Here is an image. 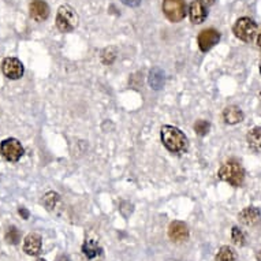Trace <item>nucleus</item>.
Here are the masks:
<instances>
[{
  "mask_svg": "<svg viewBox=\"0 0 261 261\" xmlns=\"http://www.w3.org/2000/svg\"><path fill=\"white\" fill-rule=\"evenodd\" d=\"M160 136H162L163 145L172 153H182L188 149V138L184 132L175 126H170V124L163 126Z\"/></svg>",
  "mask_w": 261,
  "mask_h": 261,
  "instance_id": "obj_1",
  "label": "nucleus"
},
{
  "mask_svg": "<svg viewBox=\"0 0 261 261\" xmlns=\"http://www.w3.org/2000/svg\"><path fill=\"white\" fill-rule=\"evenodd\" d=\"M218 176L227 184L231 185V186L238 188V186L244 184L245 170L240 162L230 160V162H226L222 167L219 168Z\"/></svg>",
  "mask_w": 261,
  "mask_h": 261,
  "instance_id": "obj_2",
  "label": "nucleus"
},
{
  "mask_svg": "<svg viewBox=\"0 0 261 261\" xmlns=\"http://www.w3.org/2000/svg\"><path fill=\"white\" fill-rule=\"evenodd\" d=\"M56 26L62 33H70L78 26L77 11L69 5L60 6L56 14Z\"/></svg>",
  "mask_w": 261,
  "mask_h": 261,
  "instance_id": "obj_3",
  "label": "nucleus"
},
{
  "mask_svg": "<svg viewBox=\"0 0 261 261\" xmlns=\"http://www.w3.org/2000/svg\"><path fill=\"white\" fill-rule=\"evenodd\" d=\"M163 13L167 17L168 21H182L188 14L186 2L185 0H163Z\"/></svg>",
  "mask_w": 261,
  "mask_h": 261,
  "instance_id": "obj_4",
  "label": "nucleus"
},
{
  "mask_svg": "<svg viewBox=\"0 0 261 261\" xmlns=\"http://www.w3.org/2000/svg\"><path fill=\"white\" fill-rule=\"evenodd\" d=\"M232 32H234L237 39L242 40L245 43H250L254 39V36L257 35L256 22L250 18H240L232 28Z\"/></svg>",
  "mask_w": 261,
  "mask_h": 261,
  "instance_id": "obj_5",
  "label": "nucleus"
},
{
  "mask_svg": "<svg viewBox=\"0 0 261 261\" xmlns=\"http://www.w3.org/2000/svg\"><path fill=\"white\" fill-rule=\"evenodd\" d=\"M0 153L7 162L15 163L23 156V146L17 138H7L0 144Z\"/></svg>",
  "mask_w": 261,
  "mask_h": 261,
  "instance_id": "obj_6",
  "label": "nucleus"
},
{
  "mask_svg": "<svg viewBox=\"0 0 261 261\" xmlns=\"http://www.w3.org/2000/svg\"><path fill=\"white\" fill-rule=\"evenodd\" d=\"M2 70L6 77L10 80H19L25 73V67L17 58H6L2 63Z\"/></svg>",
  "mask_w": 261,
  "mask_h": 261,
  "instance_id": "obj_7",
  "label": "nucleus"
},
{
  "mask_svg": "<svg viewBox=\"0 0 261 261\" xmlns=\"http://www.w3.org/2000/svg\"><path fill=\"white\" fill-rule=\"evenodd\" d=\"M219 40H220V33H219L218 30H215V29L202 30L201 33L198 35V39H197L198 47H200V49H201L202 52H208L219 43Z\"/></svg>",
  "mask_w": 261,
  "mask_h": 261,
  "instance_id": "obj_8",
  "label": "nucleus"
},
{
  "mask_svg": "<svg viewBox=\"0 0 261 261\" xmlns=\"http://www.w3.org/2000/svg\"><path fill=\"white\" fill-rule=\"evenodd\" d=\"M49 6L44 0H32L29 5V14L32 19L36 22L47 21L49 17Z\"/></svg>",
  "mask_w": 261,
  "mask_h": 261,
  "instance_id": "obj_9",
  "label": "nucleus"
},
{
  "mask_svg": "<svg viewBox=\"0 0 261 261\" xmlns=\"http://www.w3.org/2000/svg\"><path fill=\"white\" fill-rule=\"evenodd\" d=\"M168 237L172 242L180 244L185 241L189 240V227L186 223L179 222V220H174L168 227Z\"/></svg>",
  "mask_w": 261,
  "mask_h": 261,
  "instance_id": "obj_10",
  "label": "nucleus"
},
{
  "mask_svg": "<svg viewBox=\"0 0 261 261\" xmlns=\"http://www.w3.org/2000/svg\"><path fill=\"white\" fill-rule=\"evenodd\" d=\"M189 17H190V21L194 25H200V23L205 21L206 17H208V10H206V6L202 3L201 0H193L190 3Z\"/></svg>",
  "mask_w": 261,
  "mask_h": 261,
  "instance_id": "obj_11",
  "label": "nucleus"
},
{
  "mask_svg": "<svg viewBox=\"0 0 261 261\" xmlns=\"http://www.w3.org/2000/svg\"><path fill=\"white\" fill-rule=\"evenodd\" d=\"M41 246H43L41 237L35 232L26 236L25 241H23V252L29 256H39L41 252Z\"/></svg>",
  "mask_w": 261,
  "mask_h": 261,
  "instance_id": "obj_12",
  "label": "nucleus"
},
{
  "mask_svg": "<svg viewBox=\"0 0 261 261\" xmlns=\"http://www.w3.org/2000/svg\"><path fill=\"white\" fill-rule=\"evenodd\" d=\"M238 219L244 226H254V224L260 222L261 211L256 206H248V208L241 211L240 215H238Z\"/></svg>",
  "mask_w": 261,
  "mask_h": 261,
  "instance_id": "obj_13",
  "label": "nucleus"
},
{
  "mask_svg": "<svg viewBox=\"0 0 261 261\" xmlns=\"http://www.w3.org/2000/svg\"><path fill=\"white\" fill-rule=\"evenodd\" d=\"M223 119L227 124H237L244 120V112L237 106H230L223 111Z\"/></svg>",
  "mask_w": 261,
  "mask_h": 261,
  "instance_id": "obj_14",
  "label": "nucleus"
},
{
  "mask_svg": "<svg viewBox=\"0 0 261 261\" xmlns=\"http://www.w3.org/2000/svg\"><path fill=\"white\" fill-rule=\"evenodd\" d=\"M148 82H149V86L152 89L160 90L164 86V82H166V74L160 67H153L149 71Z\"/></svg>",
  "mask_w": 261,
  "mask_h": 261,
  "instance_id": "obj_15",
  "label": "nucleus"
},
{
  "mask_svg": "<svg viewBox=\"0 0 261 261\" xmlns=\"http://www.w3.org/2000/svg\"><path fill=\"white\" fill-rule=\"evenodd\" d=\"M249 148L254 152H261V127H253L246 136Z\"/></svg>",
  "mask_w": 261,
  "mask_h": 261,
  "instance_id": "obj_16",
  "label": "nucleus"
},
{
  "mask_svg": "<svg viewBox=\"0 0 261 261\" xmlns=\"http://www.w3.org/2000/svg\"><path fill=\"white\" fill-rule=\"evenodd\" d=\"M43 204L44 206L47 208L49 212H56L58 208L62 204V200H60V196L55 192H48L43 198Z\"/></svg>",
  "mask_w": 261,
  "mask_h": 261,
  "instance_id": "obj_17",
  "label": "nucleus"
},
{
  "mask_svg": "<svg viewBox=\"0 0 261 261\" xmlns=\"http://www.w3.org/2000/svg\"><path fill=\"white\" fill-rule=\"evenodd\" d=\"M82 252L85 254L88 258H94V257H97L101 252V248L99 246V242L94 240H88L85 241V244L82 245Z\"/></svg>",
  "mask_w": 261,
  "mask_h": 261,
  "instance_id": "obj_18",
  "label": "nucleus"
},
{
  "mask_svg": "<svg viewBox=\"0 0 261 261\" xmlns=\"http://www.w3.org/2000/svg\"><path fill=\"white\" fill-rule=\"evenodd\" d=\"M215 261H237V252L231 246H222L215 257Z\"/></svg>",
  "mask_w": 261,
  "mask_h": 261,
  "instance_id": "obj_19",
  "label": "nucleus"
},
{
  "mask_svg": "<svg viewBox=\"0 0 261 261\" xmlns=\"http://www.w3.org/2000/svg\"><path fill=\"white\" fill-rule=\"evenodd\" d=\"M6 241L11 245H17L19 244L21 241V232L18 230L15 226H10L6 231Z\"/></svg>",
  "mask_w": 261,
  "mask_h": 261,
  "instance_id": "obj_20",
  "label": "nucleus"
},
{
  "mask_svg": "<svg viewBox=\"0 0 261 261\" xmlns=\"http://www.w3.org/2000/svg\"><path fill=\"white\" fill-rule=\"evenodd\" d=\"M116 56H118V49L115 47H108L106 48L101 54V60H103L104 64H112L115 62Z\"/></svg>",
  "mask_w": 261,
  "mask_h": 261,
  "instance_id": "obj_21",
  "label": "nucleus"
},
{
  "mask_svg": "<svg viewBox=\"0 0 261 261\" xmlns=\"http://www.w3.org/2000/svg\"><path fill=\"white\" fill-rule=\"evenodd\" d=\"M210 128H211V123L208 120L204 119H198L196 123H194V132L198 134V136H206V134L210 133Z\"/></svg>",
  "mask_w": 261,
  "mask_h": 261,
  "instance_id": "obj_22",
  "label": "nucleus"
},
{
  "mask_svg": "<svg viewBox=\"0 0 261 261\" xmlns=\"http://www.w3.org/2000/svg\"><path fill=\"white\" fill-rule=\"evenodd\" d=\"M231 240L234 242V245H237V246H244L245 241H246L245 240V234L241 231L238 227H232Z\"/></svg>",
  "mask_w": 261,
  "mask_h": 261,
  "instance_id": "obj_23",
  "label": "nucleus"
},
{
  "mask_svg": "<svg viewBox=\"0 0 261 261\" xmlns=\"http://www.w3.org/2000/svg\"><path fill=\"white\" fill-rule=\"evenodd\" d=\"M124 6H127V7H138V6L141 5L142 0H120Z\"/></svg>",
  "mask_w": 261,
  "mask_h": 261,
  "instance_id": "obj_24",
  "label": "nucleus"
},
{
  "mask_svg": "<svg viewBox=\"0 0 261 261\" xmlns=\"http://www.w3.org/2000/svg\"><path fill=\"white\" fill-rule=\"evenodd\" d=\"M18 214L21 215L22 216V219H29V211L26 210V208H23V206H22V208H19V210H18Z\"/></svg>",
  "mask_w": 261,
  "mask_h": 261,
  "instance_id": "obj_25",
  "label": "nucleus"
},
{
  "mask_svg": "<svg viewBox=\"0 0 261 261\" xmlns=\"http://www.w3.org/2000/svg\"><path fill=\"white\" fill-rule=\"evenodd\" d=\"M202 3H204V5L206 6V7H208V6H212V5H215V0H201Z\"/></svg>",
  "mask_w": 261,
  "mask_h": 261,
  "instance_id": "obj_26",
  "label": "nucleus"
},
{
  "mask_svg": "<svg viewBox=\"0 0 261 261\" xmlns=\"http://www.w3.org/2000/svg\"><path fill=\"white\" fill-rule=\"evenodd\" d=\"M56 261H70V258L67 256H60Z\"/></svg>",
  "mask_w": 261,
  "mask_h": 261,
  "instance_id": "obj_27",
  "label": "nucleus"
},
{
  "mask_svg": "<svg viewBox=\"0 0 261 261\" xmlns=\"http://www.w3.org/2000/svg\"><path fill=\"white\" fill-rule=\"evenodd\" d=\"M257 45L261 48V32L258 33V36H257Z\"/></svg>",
  "mask_w": 261,
  "mask_h": 261,
  "instance_id": "obj_28",
  "label": "nucleus"
},
{
  "mask_svg": "<svg viewBox=\"0 0 261 261\" xmlns=\"http://www.w3.org/2000/svg\"><path fill=\"white\" fill-rule=\"evenodd\" d=\"M257 260L261 261V250L258 253H257Z\"/></svg>",
  "mask_w": 261,
  "mask_h": 261,
  "instance_id": "obj_29",
  "label": "nucleus"
},
{
  "mask_svg": "<svg viewBox=\"0 0 261 261\" xmlns=\"http://www.w3.org/2000/svg\"><path fill=\"white\" fill-rule=\"evenodd\" d=\"M37 261H47V260H44V258H39V260Z\"/></svg>",
  "mask_w": 261,
  "mask_h": 261,
  "instance_id": "obj_30",
  "label": "nucleus"
},
{
  "mask_svg": "<svg viewBox=\"0 0 261 261\" xmlns=\"http://www.w3.org/2000/svg\"><path fill=\"white\" fill-rule=\"evenodd\" d=\"M260 73H261V60H260Z\"/></svg>",
  "mask_w": 261,
  "mask_h": 261,
  "instance_id": "obj_31",
  "label": "nucleus"
}]
</instances>
